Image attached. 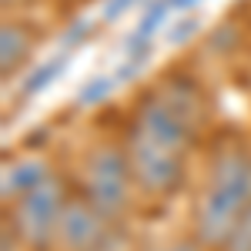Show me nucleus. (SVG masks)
Here are the masks:
<instances>
[{
  "label": "nucleus",
  "instance_id": "obj_6",
  "mask_svg": "<svg viewBox=\"0 0 251 251\" xmlns=\"http://www.w3.org/2000/svg\"><path fill=\"white\" fill-rule=\"evenodd\" d=\"M30 50H34L30 30L20 20H3V27H0V67H3V77L20 71L24 60L30 57Z\"/></svg>",
  "mask_w": 251,
  "mask_h": 251
},
{
  "label": "nucleus",
  "instance_id": "obj_3",
  "mask_svg": "<svg viewBox=\"0 0 251 251\" xmlns=\"http://www.w3.org/2000/svg\"><path fill=\"white\" fill-rule=\"evenodd\" d=\"M67 204V188L60 177H44L37 188L24 191L20 198H14L10 204V228L17 234V241L27 251H47L54 248V238H57V225L60 214Z\"/></svg>",
  "mask_w": 251,
  "mask_h": 251
},
{
  "label": "nucleus",
  "instance_id": "obj_1",
  "mask_svg": "<svg viewBox=\"0 0 251 251\" xmlns=\"http://www.w3.org/2000/svg\"><path fill=\"white\" fill-rule=\"evenodd\" d=\"M251 208V151L245 148H225L218 151L208 168V184L198 194L191 225L194 241L201 248L221 251L231 238L238 221Z\"/></svg>",
  "mask_w": 251,
  "mask_h": 251
},
{
  "label": "nucleus",
  "instance_id": "obj_9",
  "mask_svg": "<svg viewBox=\"0 0 251 251\" xmlns=\"http://www.w3.org/2000/svg\"><path fill=\"white\" fill-rule=\"evenodd\" d=\"M57 67H60V60H54V64H44V67H40V74H34V77H30V84H27L24 91H27V94H34L37 87H47L50 80L57 77Z\"/></svg>",
  "mask_w": 251,
  "mask_h": 251
},
{
  "label": "nucleus",
  "instance_id": "obj_5",
  "mask_svg": "<svg viewBox=\"0 0 251 251\" xmlns=\"http://www.w3.org/2000/svg\"><path fill=\"white\" fill-rule=\"evenodd\" d=\"M104 238H107V218L97 211L84 194L67 198L54 248L57 251H100Z\"/></svg>",
  "mask_w": 251,
  "mask_h": 251
},
{
  "label": "nucleus",
  "instance_id": "obj_10",
  "mask_svg": "<svg viewBox=\"0 0 251 251\" xmlns=\"http://www.w3.org/2000/svg\"><path fill=\"white\" fill-rule=\"evenodd\" d=\"M161 251H201V245L198 241H177V245H168V248Z\"/></svg>",
  "mask_w": 251,
  "mask_h": 251
},
{
  "label": "nucleus",
  "instance_id": "obj_8",
  "mask_svg": "<svg viewBox=\"0 0 251 251\" xmlns=\"http://www.w3.org/2000/svg\"><path fill=\"white\" fill-rule=\"evenodd\" d=\"M221 251H251V208L245 211V218L238 221V228L231 231V238L221 245Z\"/></svg>",
  "mask_w": 251,
  "mask_h": 251
},
{
  "label": "nucleus",
  "instance_id": "obj_2",
  "mask_svg": "<svg viewBox=\"0 0 251 251\" xmlns=\"http://www.w3.org/2000/svg\"><path fill=\"white\" fill-rule=\"evenodd\" d=\"M134 188V174L124 144H100L84 157L80 168V194L94 204L107 221L121 218Z\"/></svg>",
  "mask_w": 251,
  "mask_h": 251
},
{
  "label": "nucleus",
  "instance_id": "obj_7",
  "mask_svg": "<svg viewBox=\"0 0 251 251\" xmlns=\"http://www.w3.org/2000/svg\"><path fill=\"white\" fill-rule=\"evenodd\" d=\"M44 177H50L47 161H40V157H24V161H14V164L3 171V201L20 198L24 191L37 188Z\"/></svg>",
  "mask_w": 251,
  "mask_h": 251
},
{
  "label": "nucleus",
  "instance_id": "obj_4",
  "mask_svg": "<svg viewBox=\"0 0 251 251\" xmlns=\"http://www.w3.org/2000/svg\"><path fill=\"white\" fill-rule=\"evenodd\" d=\"M124 151L131 161V174H134V188L148 198H168L181 188L184 181V151H174L168 144H157L148 134L134 131L127 124L124 131Z\"/></svg>",
  "mask_w": 251,
  "mask_h": 251
}]
</instances>
